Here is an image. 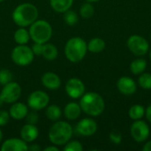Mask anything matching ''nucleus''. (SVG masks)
Returning <instances> with one entry per match:
<instances>
[{
	"label": "nucleus",
	"mask_w": 151,
	"mask_h": 151,
	"mask_svg": "<svg viewBox=\"0 0 151 151\" xmlns=\"http://www.w3.org/2000/svg\"><path fill=\"white\" fill-rule=\"evenodd\" d=\"M80 106L81 111L86 114L93 117H97L101 115L105 108V104L104 98L96 92L84 93L80 101Z\"/></svg>",
	"instance_id": "nucleus-1"
},
{
	"label": "nucleus",
	"mask_w": 151,
	"mask_h": 151,
	"mask_svg": "<svg viewBox=\"0 0 151 151\" xmlns=\"http://www.w3.org/2000/svg\"><path fill=\"white\" fill-rule=\"evenodd\" d=\"M150 60H151V50H150Z\"/></svg>",
	"instance_id": "nucleus-42"
},
{
	"label": "nucleus",
	"mask_w": 151,
	"mask_h": 151,
	"mask_svg": "<svg viewBox=\"0 0 151 151\" xmlns=\"http://www.w3.org/2000/svg\"><path fill=\"white\" fill-rule=\"evenodd\" d=\"M139 85L146 90L151 89V73H142L139 77Z\"/></svg>",
	"instance_id": "nucleus-27"
},
{
	"label": "nucleus",
	"mask_w": 151,
	"mask_h": 151,
	"mask_svg": "<svg viewBox=\"0 0 151 151\" xmlns=\"http://www.w3.org/2000/svg\"><path fill=\"white\" fill-rule=\"evenodd\" d=\"M50 101V97L47 93L37 90L32 92L27 98L28 106L34 111H40L45 108Z\"/></svg>",
	"instance_id": "nucleus-9"
},
{
	"label": "nucleus",
	"mask_w": 151,
	"mask_h": 151,
	"mask_svg": "<svg viewBox=\"0 0 151 151\" xmlns=\"http://www.w3.org/2000/svg\"><path fill=\"white\" fill-rule=\"evenodd\" d=\"M44 151H59V150L56 147V146H53V147H47V148H45Z\"/></svg>",
	"instance_id": "nucleus-38"
},
{
	"label": "nucleus",
	"mask_w": 151,
	"mask_h": 151,
	"mask_svg": "<svg viewBox=\"0 0 151 151\" xmlns=\"http://www.w3.org/2000/svg\"><path fill=\"white\" fill-rule=\"evenodd\" d=\"M65 91L71 98L77 99L84 95L85 85L80 79L72 78L65 84Z\"/></svg>",
	"instance_id": "nucleus-11"
},
{
	"label": "nucleus",
	"mask_w": 151,
	"mask_h": 151,
	"mask_svg": "<svg viewBox=\"0 0 151 151\" xmlns=\"http://www.w3.org/2000/svg\"><path fill=\"white\" fill-rule=\"evenodd\" d=\"M130 133L133 139L137 142H142L146 141L150 134V127L145 121L137 119L135 120L130 128Z\"/></svg>",
	"instance_id": "nucleus-8"
},
{
	"label": "nucleus",
	"mask_w": 151,
	"mask_h": 151,
	"mask_svg": "<svg viewBox=\"0 0 151 151\" xmlns=\"http://www.w3.org/2000/svg\"><path fill=\"white\" fill-rule=\"evenodd\" d=\"M64 113H65V116L66 119H68L70 120H74L81 116V108L80 104H78L76 103H69L65 107Z\"/></svg>",
	"instance_id": "nucleus-18"
},
{
	"label": "nucleus",
	"mask_w": 151,
	"mask_h": 151,
	"mask_svg": "<svg viewBox=\"0 0 151 151\" xmlns=\"http://www.w3.org/2000/svg\"><path fill=\"white\" fill-rule=\"evenodd\" d=\"M12 80V74L9 70L7 69L0 70V84L1 85H5L11 82Z\"/></svg>",
	"instance_id": "nucleus-29"
},
{
	"label": "nucleus",
	"mask_w": 151,
	"mask_h": 151,
	"mask_svg": "<svg viewBox=\"0 0 151 151\" xmlns=\"http://www.w3.org/2000/svg\"><path fill=\"white\" fill-rule=\"evenodd\" d=\"M110 139L111 141L114 143V144H120L121 142H122V135L121 134L117 131V130H112L111 133H110Z\"/></svg>",
	"instance_id": "nucleus-31"
},
{
	"label": "nucleus",
	"mask_w": 151,
	"mask_h": 151,
	"mask_svg": "<svg viewBox=\"0 0 151 151\" xmlns=\"http://www.w3.org/2000/svg\"><path fill=\"white\" fill-rule=\"evenodd\" d=\"M10 114L5 111H0V127L5 126L9 121Z\"/></svg>",
	"instance_id": "nucleus-33"
},
{
	"label": "nucleus",
	"mask_w": 151,
	"mask_h": 151,
	"mask_svg": "<svg viewBox=\"0 0 151 151\" xmlns=\"http://www.w3.org/2000/svg\"><path fill=\"white\" fill-rule=\"evenodd\" d=\"M2 139H3V133H2V131L0 129V142L2 141Z\"/></svg>",
	"instance_id": "nucleus-40"
},
{
	"label": "nucleus",
	"mask_w": 151,
	"mask_h": 151,
	"mask_svg": "<svg viewBox=\"0 0 151 151\" xmlns=\"http://www.w3.org/2000/svg\"><path fill=\"white\" fill-rule=\"evenodd\" d=\"M34 56L35 54L32 49L25 44H19L16 46L12 51V61L20 66H25L31 64L34 59Z\"/></svg>",
	"instance_id": "nucleus-6"
},
{
	"label": "nucleus",
	"mask_w": 151,
	"mask_h": 151,
	"mask_svg": "<svg viewBox=\"0 0 151 151\" xmlns=\"http://www.w3.org/2000/svg\"><path fill=\"white\" fill-rule=\"evenodd\" d=\"M3 104H4V100H3V98H2V96H1V94H0V106H2Z\"/></svg>",
	"instance_id": "nucleus-39"
},
{
	"label": "nucleus",
	"mask_w": 151,
	"mask_h": 151,
	"mask_svg": "<svg viewBox=\"0 0 151 151\" xmlns=\"http://www.w3.org/2000/svg\"><path fill=\"white\" fill-rule=\"evenodd\" d=\"M117 87L119 92L126 96L134 95L137 89V85L135 81L128 76H123L119 78L117 82Z\"/></svg>",
	"instance_id": "nucleus-13"
},
{
	"label": "nucleus",
	"mask_w": 151,
	"mask_h": 151,
	"mask_svg": "<svg viewBox=\"0 0 151 151\" xmlns=\"http://www.w3.org/2000/svg\"><path fill=\"white\" fill-rule=\"evenodd\" d=\"M26 119L28 124L35 125L39 120V117H38L37 113H35V112H29L26 116Z\"/></svg>",
	"instance_id": "nucleus-32"
},
{
	"label": "nucleus",
	"mask_w": 151,
	"mask_h": 151,
	"mask_svg": "<svg viewBox=\"0 0 151 151\" xmlns=\"http://www.w3.org/2000/svg\"><path fill=\"white\" fill-rule=\"evenodd\" d=\"M28 150L27 142L22 139L12 138L6 140L1 147L2 151H26Z\"/></svg>",
	"instance_id": "nucleus-14"
},
{
	"label": "nucleus",
	"mask_w": 151,
	"mask_h": 151,
	"mask_svg": "<svg viewBox=\"0 0 151 151\" xmlns=\"http://www.w3.org/2000/svg\"><path fill=\"white\" fill-rule=\"evenodd\" d=\"M88 2H96V1H99V0H87Z\"/></svg>",
	"instance_id": "nucleus-41"
},
{
	"label": "nucleus",
	"mask_w": 151,
	"mask_h": 151,
	"mask_svg": "<svg viewBox=\"0 0 151 151\" xmlns=\"http://www.w3.org/2000/svg\"><path fill=\"white\" fill-rule=\"evenodd\" d=\"M38 17V10L35 5L25 3L18 5L12 12L13 21L19 27H25L34 23Z\"/></svg>",
	"instance_id": "nucleus-2"
},
{
	"label": "nucleus",
	"mask_w": 151,
	"mask_h": 151,
	"mask_svg": "<svg viewBox=\"0 0 151 151\" xmlns=\"http://www.w3.org/2000/svg\"><path fill=\"white\" fill-rule=\"evenodd\" d=\"M73 0H50L52 9L57 12H65L71 8Z\"/></svg>",
	"instance_id": "nucleus-19"
},
{
	"label": "nucleus",
	"mask_w": 151,
	"mask_h": 151,
	"mask_svg": "<svg viewBox=\"0 0 151 151\" xmlns=\"http://www.w3.org/2000/svg\"><path fill=\"white\" fill-rule=\"evenodd\" d=\"M142 150L144 151H151V141H150L149 142H147V143L143 146Z\"/></svg>",
	"instance_id": "nucleus-37"
},
{
	"label": "nucleus",
	"mask_w": 151,
	"mask_h": 151,
	"mask_svg": "<svg viewBox=\"0 0 151 151\" xmlns=\"http://www.w3.org/2000/svg\"><path fill=\"white\" fill-rule=\"evenodd\" d=\"M64 19L67 25L73 26L78 22V15L75 12L71 11V10H67L66 12H65Z\"/></svg>",
	"instance_id": "nucleus-28"
},
{
	"label": "nucleus",
	"mask_w": 151,
	"mask_h": 151,
	"mask_svg": "<svg viewBox=\"0 0 151 151\" xmlns=\"http://www.w3.org/2000/svg\"><path fill=\"white\" fill-rule=\"evenodd\" d=\"M83 147L81 143L78 141H73V142H68L66 145L64 147L65 151H82Z\"/></svg>",
	"instance_id": "nucleus-30"
},
{
	"label": "nucleus",
	"mask_w": 151,
	"mask_h": 151,
	"mask_svg": "<svg viewBox=\"0 0 151 151\" xmlns=\"http://www.w3.org/2000/svg\"><path fill=\"white\" fill-rule=\"evenodd\" d=\"M28 150L31 151H39L41 150V148L37 144H32L30 147H28Z\"/></svg>",
	"instance_id": "nucleus-36"
},
{
	"label": "nucleus",
	"mask_w": 151,
	"mask_h": 151,
	"mask_svg": "<svg viewBox=\"0 0 151 151\" xmlns=\"http://www.w3.org/2000/svg\"><path fill=\"white\" fill-rule=\"evenodd\" d=\"M27 113H28L27 106L22 103H14L10 108V111H9L10 117L17 120L26 118Z\"/></svg>",
	"instance_id": "nucleus-17"
},
{
	"label": "nucleus",
	"mask_w": 151,
	"mask_h": 151,
	"mask_svg": "<svg viewBox=\"0 0 151 151\" xmlns=\"http://www.w3.org/2000/svg\"><path fill=\"white\" fill-rule=\"evenodd\" d=\"M128 115L129 118L134 120L141 119L145 115V108L141 104H134L129 109Z\"/></svg>",
	"instance_id": "nucleus-23"
},
{
	"label": "nucleus",
	"mask_w": 151,
	"mask_h": 151,
	"mask_svg": "<svg viewBox=\"0 0 151 151\" xmlns=\"http://www.w3.org/2000/svg\"><path fill=\"white\" fill-rule=\"evenodd\" d=\"M105 48V42L102 38L96 37L89 41L88 44V50L92 53H99Z\"/></svg>",
	"instance_id": "nucleus-22"
},
{
	"label": "nucleus",
	"mask_w": 151,
	"mask_h": 151,
	"mask_svg": "<svg viewBox=\"0 0 151 151\" xmlns=\"http://www.w3.org/2000/svg\"><path fill=\"white\" fill-rule=\"evenodd\" d=\"M4 103L12 104L16 102L21 95V88L17 82H9L4 85L0 93Z\"/></svg>",
	"instance_id": "nucleus-10"
},
{
	"label": "nucleus",
	"mask_w": 151,
	"mask_h": 151,
	"mask_svg": "<svg viewBox=\"0 0 151 151\" xmlns=\"http://www.w3.org/2000/svg\"><path fill=\"white\" fill-rule=\"evenodd\" d=\"M145 115H146L147 119L151 123V104L150 106H148V108L146 109V111H145Z\"/></svg>",
	"instance_id": "nucleus-35"
},
{
	"label": "nucleus",
	"mask_w": 151,
	"mask_h": 151,
	"mask_svg": "<svg viewBox=\"0 0 151 151\" xmlns=\"http://www.w3.org/2000/svg\"><path fill=\"white\" fill-rule=\"evenodd\" d=\"M80 13L82 18L84 19H90L95 13L94 6L89 3H85L81 5L80 9Z\"/></svg>",
	"instance_id": "nucleus-26"
},
{
	"label": "nucleus",
	"mask_w": 151,
	"mask_h": 151,
	"mask_svg": "<svg viewBox=\"0 0 151 151\" xmlns=\"http://www.w3.org/2000/svg\"><path fill=\"white\" fill-rule=\"evenodd\" d=\"M97 130V124L92 119H81L76 127V131L79 134L83 136H91Z\"/></svg>",
	"instance_id": "nucleus-12"
},
{
	"label": "nucleus",
	"mask_w": 151,
	"mask_h": 151,
	"mask_svg": "<svg viewBox=\"0 0 151 151\" xmlns=\"http://www.w3.org/2000/svg\"><path fill=\"white\" fill-rule=\"evenodd\" d=\"M127 47L134 55L139 57L146 55L150 50V44L148 41L144 37L138 35H134L128 38Z\"/></svg>",
	"instance_id": "nucleus-7"
},
{
	"label": "nucleus",
	"mask_w": 151,
	"mask_h": 151,
	"mask_svg": "<svg viewBox=\"0 0 151 151\" xmlns=\"http://www.w3.org/2000/svg\"><path fill=\"white\" fill-rule=\"evenodd\" d=\"M88 50L87 42L81 37H73L67 41L65 47V53L66 58L73 62L78 63L81 61L86 56Z\"/></svg>",
	"instance_id": "nucleus-3"
},
{
	"label": "nucleus",
	"mask_w": 151,
	"mask_h": 151,
	"mask_svg": "<svg viewBox=\"0 0 151 151\" xmlns=\"http://www.w3.org/2000/svg\"><path fill=\"white\" fill-rule=\"evenodd\" d=\"M30 38L38 43H46L52 35V27L46 20H35L30 25Z\"/></svg>",
	"instance_id": "nucleus-5"
},
{
	"label": "nucleus",
	"mask_w": 151,
	"mask_h": 151,
	"mask_svg": "<svg viewBox=\"0 0 151 151\" xmlns=\"http://www.w3.org/2000/svg\"><path fill=\"white\" fill-rule=\"evenodd\" d=\"M39 132L35 125L26 124L20 130V137L26 142H32L38 137Z\"/></svg>",
	"instance_id": "nucleus-16"
},
{
	"label": "nucleus",
	"mask_w": 151,
	"mask_h": 151,
	"mask_svg": "<svg viewBox=\"0 0 151 151\" xmlns=\"http://www.w3.org/2000/svg\"><path fill=\"white\" fill-rule=\"evenodd\" d=\"M29 38H30L29 32L27 29L23 28V27L19 28L14 33V40L18 44H26V43H27V42L29 41Z\"/></svg>",
	"instance_id": "nucleus-24"
},
{
	"label": "nucleus",
	"mask_w": 151,
	"mask_h": 151,
	"mask_svg": "<svg viewBox=\"0 0 151 151\" xmlns=\"http://www.w3.org/2000/svg\"><path fill=\"white\" fill-rule=\"evenodd\" d=\"M3 1H4V0H0V2H3Z\"/></svg>",
	"instance_id": "nucleus-43"
},
{
	"label": "nucleus",
	"mask_w": 151,
	"mask_h": 151,
	"mask_svg": "<svg viewBox=\"0 0 151 151\" xmlns=\"http://www.w3.org/2000/svg\"><path fill=\"white\" fill-rule=\"evenodd\" d=\"M42 83L46 88L50 90L58 89L61 86L60 78L52 72H47L42 75Z\"/></svg>",
	"instance_id": "nucleus-15"
},
{
	"label": "nucleus",
	"mask_w": 151,
	"mask_h": 151,
	"mask_svg": "<svg viewBox=\"0 0 151 151\" xmlns=\"http://www.w3.org/2000/svg\"><path fill=\"white\" fill-rule=\"evenodd\" d=\"M61 115H62L61 109L55 104L50 105L46 110V116L50 120L56 121L61 117Z\"/></svg>",
	"instance_id": "nucleus-25"
},
{
	"label": "nucleus",
	"mask_w": 151,
	"mask_h": 151,
	"mask_svg": "<svg viewBox=\"0 0 151 151\" xmlns=\"http://www.w3.org/2000/svg\"><path fill=\"white\" fill-rule=\"evenodd\" d=\"M73 135V127L65 121H58L55 123L50 129L49 139L56 146H62L66 144Z\"/></svg>",
	"instance_id": "nucleus-4"
},
{
	"label": "nucleus",
	"mask_w": 151,
	"mask_h": 151,
	"mask_svg": "<svg viewBox=\"0 0 151 151\" xmlns=\"http://www.w3.org/2000/svg\"><path fill=\"white\" fill-rule=\"evenodd\" d=\"M147 68V61L144 58H138L130 64V70L134 75H139L144 73Z\"/></svg>",
	"instance_id": "nucleus-21"
},
{
	"label": "nucleus",
	"mask_w": 151,
	"mask_h": 151,
	"mask_svg": "<svg viewBox=\"0 0 151 151\" xmlns=\"http://www.w3.org/2000/svg\"><path fill=\"white\" fill-rule=\"evenodd\" d=\"M32 50L34 52L35 55L36 56H40L42 53V49H43V44L42 43H38V42H35V44L32 46Z\"/></svg>",
	"instance_id": "nucleus-34"
},
{
	"label": "nucleus",
	"mask_w": 151,
	"mask_h": 151,
	"mask_svg": "<svg viewBox=\"0 0 151 151\" xmlns=\"http://www.w3.org/2000/svg\"><path fill=\"white\" fill-rule=\"evenodd\" d=\"M58 49L57 47L52 44V43H45L43 44V49H42V57L49 61L54 60L58 57Z\"/></svg>",
	"instance_id": "nucleus-20"
}]
</instances>
